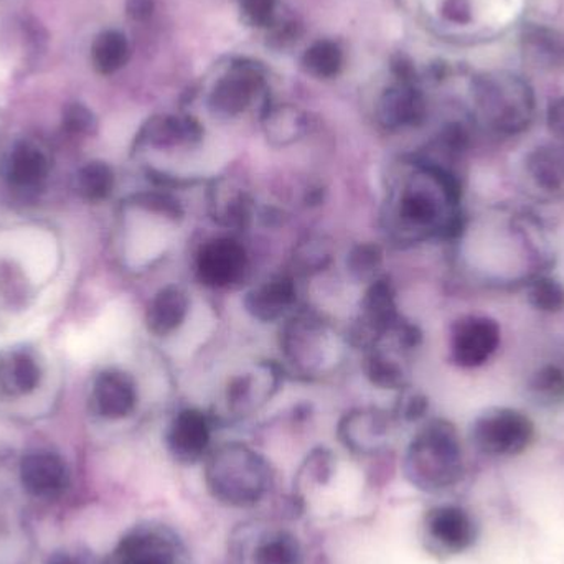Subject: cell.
<instances>
[{
	"mask_svg": "<svg viewBox=\"0 0 564 564\" xmlns=\"http://www.w3.org/2000/svg\"><path fill=\"white\" fill-rule=\"evenodd\" d=\"M394 227L413 241H457L467 227L463 184L453 169L423 159L394 195Z\"/></svg>",
	"mask_w": 564,
	"mask_h": 564,
	"instance_id": "obj_1",
	"label": "cell"
},
{
	"mask_svg": "<svg viewBox=\"0 0 564 564\" xmlns=\"http://www.w3.org/2000/svg\"><path fill=\"white\" fill-rule=\"evenodd\" d=\"M480 271L484 284L496 289L525 288L550 273L553 253L542 224L525 212H499L480 228Z\"/></svg>",
	"mask_w": 564,
	"mask_h": 564,
	"instance_id": "obj_2",
	"label": "cell"
},
{
	"mask_svg": "<svg viewBox=\"0 0 564 564\" xmlns=\"http://www.w3.org/2000/svg\"><path fill=\"white\" fill-rule=\"evenodd\" d=\"M204 479L210 496L231 509H251L263 502L274 484L270 460L248 444L227 443L204 460Z\"/></svg>",
	"mask_w": 564,
	"mask_h": 564,
	"instance_id": "obj_3",
	"label": "cell"
},
{
	"mask_svg": "<svg viewBox=\"0 0 564 564\" xmlns=\"http://www.w3.org/2000/svg\"><path fill=\"white\" fill-rule=\"evenodd\" d=\"M464 467L459 431L451 421L441 417L420 427L403 460L408 482L427 494L453 489L463 480Z\"/></svg>",
	"mask_w": 564,
	"mask_h": 564,
	"instance_id": "obj_4",
	"label": "cell"
},
{
	"mask_svg": "<svg viewBox=\"0 0 564 564\" xmlns=\"http://www.w3.org/2000/svg\"><path fill=\"white\" fill-rule=\"evenodd\" d=\"M473 99L480 124L499 138H517L535 121V91L517 73H482L474 79Z\"/></svg>",
	"mask_w": 564,
	"mask_h": 564,
	"instance_id": "obj_5",
	"label": "cell"
},
{
	"mask_svg": "<svg viewBox=\"0 0 564 564\" xmlns=\"http://www.w3.org/2000/svg\"><path fill=\"white\" fill-rule=\"evenodd\" d=\"M231 564H304L297 536L268 520H253L235 530L230 539Z\"/></svg>",
	"mask_w": 564,
	"mask_h": 564,
	"instance_id": "obj_6",
	"label": "cell"
},
{
	"mask_svg": "<svg viewBox=\"0 0 564 564\" xmlns=\"http://www.w3.org/2000/svg\"><path fill=\"white\" fill-rule=\"evenodd\" d=\"M535 437L532 417L517 408H489L470 426V443L489 457L520 456L532 446Z\"/></svg>",
	"mask_w": 564,
	"mask_h": 564,
	"instance_id": "obj_7",
	"label": "cell"
},
{
	"mask_svg": "<svg viewBox=\"0 0 564 564\" xmlns=\"http://www.w3.org/2000/svg\"><path fill=\"white\" fill-rule=\"evenodd\" d=\"M112 564H191V555L174 529L148 523L119 542L112 553Z\"/></svg>",
	"mask_w": 564,
	"mask_h": 564,
	"instance_id": "obj_8",
	"label": "cell"
},
{
	"mask_svg": "<svg viewBox=\"0 0 564 564\" xmlns=\"http://www.w3.org/2000/svg\"><path fill=\"white\" fill-rule=\"evenodd\" d=\"M330 330L314 315H294L281 330V350L285 360L304 373L322 370L332 360Z\"/></svg>",
	"mask_w": 564,
	"mask_h": 564,
	"instance_id": "obj_9",
	"label": "cell"
},
{
	"mask_svg": "<svg viewBox=\"0 0 564 564\" xmlns=\"http://www.w3.org/2000/svg\"><path fill=\"white\" fill-rule=\"evenodd\" d=\"M502 344V328L489 315H463L449 334V355L454 365L473 370L489 364Z\"/></svg>",
	"mask_w": 564,
	"mask_h": 564,
	"instance_id": "obj_10",
	"label": "cell"
},
{
	"mask_svg": "<svg viewBox=\"0 0 564 564\" xmlns=\"http://www.w3.org/2000/svg\"><path fill=\"white\" fill-rule=\"evenodd\" d=\"M247 248L234 237L212 238L202 245L195 258V274L200 284L228 289L247 276Z\"/></svg>",
	"mask_w": 564,
	"mask_h": 564,
	"instance_id": "obj_11",
	"label": "cell"
},
{
	"mask_svg": "<svg viewBox=\"0 0 564 564\" xmlns=\"http://www.w3.org/2000/svg\"><path fill=\"white\" fill-rule=\"evenodd\" d=\"M424 540L430 550L443 555H459L476 542L477 530L473 517L463 507L440 506L424 517Z\"/></svg>",
	"mask_w": 564,
	"mask_h": 564,
	"instance_id": "obj_12",
	"label": "cell"
},
{
	"mask_svg": "<svg viewBox=\"0 0 564 564\" xmlns=\"http://www.w3.org/2000/svg\"><path fill=\"white\" fill-rule=\"evenodd\" d=\"M169 453L177 463L192 466L212 451V421L197 408H185L172 417L165 433Z\"/></svg>",
	"mask_w": 564,
	"mask_h": 564,
	"instance_id": "obj_13",
	"label": "cell"
},
{
	"mask_svg": "<svg viewBox=\"0 0 564 564\" xmlns=\"http://www.w3.org/2000/svg\"><path fill=\"white\" fill-rule=\"evenodd\" d=\"M393 416L378 408H360L341 417L338 424L340 443L351 453L368 456L380 453L393 434Z\"/></svg>",
	"mask_w": 564,
	"mask_h": 564,
	"instance_id": "obj_14",
	"label": "cell"
},
{
	"mask_svg": "<svg viewBox=\"0 0 564 564\" xmlns=\"http://www.w3.org/2000/svg\"><path fill=\"white\" fill-rule=\"evenodd\" d=\"M523 182L532 197L542 202H564V144L536 145L523 161Z\"/></svg>",
	"mask_w": 564,
	"mask_h": 564,
	"instance_id": "obj_15",
	"label": "cell"
},
{
	"mask_svg": "<svg viewBox=\"0 0 564 564\" xmlns=\"http://www.w3.org/2000/svg\"><path fill=\"white\" fill-rule=\"evenodd\" d=\"M401 322L397 295L387 278H378L368 284L360 305V334L367 344L377 345L380 338L393 334Z\"/></svg>",
	"mask_w": 564,
	"mask_h": 564,
	"instance_id": "obj_16",
	"label": "cell"
},
{
	"mask_svg": "<svg viewBox=\"0 0 564 564\" xmlns=\"http://www.w3.org/2000/svg\"><path fill=\"white\" fill-rule=\"evenodd\" d=\"M263 76L254 66L238 65L221 76L210 95V108L217 115L235 118L243 115L257 98Z\"/></svg>",
	"mask_w": 564,
	"mask_h": 564,
	"instance_id": "obj_17",
	"label": "cell"
},
{
	"mask_svg": "<svg viewBox=\"0 0 564 564\" xmlns=\"http://www.w3.org/2000/svg\"><path fill=\"white\" fill-rule=\"evenodd\" d=\"M426 99L410 82L387 89L377 106L378 122L388 131L417 128L426 119Z\"/></svg>",
	"mask_w": 564,
	"mask_h": 564,
	"instance_id": "obj_18",
	"label": "cell"
},
{
	"mask_svg": "<svg viewBox=\"0 0 564 564\" xmlns=\"http://www.w3.org/2000/svg\"><path fill=\"white\" fill-rule=\"evenodd\" d=\"M23 489L40 499H55L65 492L69 474L62 457L53 453L26 454L20 463Z\"/></svg>",
	"mask_w": 564,
	"mask_h": 564,
	"instance_id": "obj_19",
	"label": "cell"
},
{
	"mask_svg": "<svg viewBox=\"0 0 564 564\" xmlns=\"http://www.w3.org/2000/svg\"><path fill=\"white\" fill-rule=\"evenodd\" d=\"M297 299L295 282L288 274L268 278L245 295L243 305L248 314L257 321L270 324L282 321L294 307Z\"/></svg>",
	"mask_w": 564,
	"mask_h": 564,
	"instance_id": "obj_20",
	"label": "cell"
},
{
	"mask_svg": "<svg viewBox=\"0 0 564 564\" xmlns=\"http://www.w3.org/2000/svg\"><path fill=\"white\" fill-rule=\"evenodd\" d=\"M96 411L106 420H124L134 413L138 388L131 375L119 370L102 371L95 381Z\"/></svg>",
	"mask_w": 564,
	"mask_h": 564,
	"instance_id": "obj_21",
	"label": "cell"
},
{
	"mask_svg": "<svg viewBox=\"0 0 564 564\" xmlns=\"http://www.w3.org/2000/svg\"><path fill=\"white\" fill-rule=\"evenodd\" d=\"M191 314V295L178 284L162 288L152 297L145 314L148 330L155 337H167L181 330Z\"/></svg>",
	"mask_w": 564,
	"mask_h": 564,
	"instance_id": "obj_22",
	"label": "cell"
},
{
	"mask_svg": "<svg viewBox=\"0 0 564 564\" xmlns=\"http://www.w3.org/2000/svg\"><path fill=\"white\" fill-rule=\"evenodd\" d=\"M523 59L540 72H564V32L546 25H530L523 30Z\"/></svg>",
	"mask_w": 564,
	"mask_h": 564,
	"instance_id": "obj_23",
	"label": "cell"
},
{
	"mask_svg": "<svg viewBox=\"0 0 564 564\" xmlns=\"http://www.w3.org/2000/svg\"><path fill=\"white\" fill-rule=\"evenodd\" d=\"M204 129L192 116H155L142 128L141 141L158 149L192 145L202 141Z\"/></svg>",
	"mask_w": 564,
	"mask_h": 564,
	"instance_id": "obj_24",
	"label": "cell"
},
{
	"mask_svg": "<svg viewBox=\"0 0 564 564\" xmlns=\"http://www.w3.org/2000/svg\"><path fill=\"white\" fill-rule=\"evenodd\" d=\"M527 393L536 406L545 410L564 408V357L543 360L527 381Z\"/></svg>",
	"mask_w": 564,
	"mask_h": 564,
	"instance_id": "obj_25",
	"label": "cell"
},
{
	"mask_svg": "<svg viewBox=\"0 0 564 564\" xmlns=\"http://www.w3.org/2000/svg\"><path fill=\"white\" fill-rule=\"evenodd\" d=\"M48 169L46 155L29 142H20L10 154L9 178L17 187H36L45 181Z\"/></svg>",
	"mask_w": 564,
	"mask_h": 564,
	"instance_id": "obj_26",
	"label": "cell"
},
{
	"mask_svg": "<svg viewBox=\"0 0 564 564\" xmlns=\"http://www.w3.org/2000/svg\"><path fill=\"white\" fill-rule=\"evenodd\" d=\"M271 373V368L267 367L263 373H243L235 377L227 388V403L228 408L235 414H247L257 408V401L267 400V394L263 391L267 388L264 384H278V381H270L267 383L264 378Z\"/></svg>",
	"mask_w": 564,
	"mask_h": 564,
	"instance_id": "obj_27",
	"label": "cell"
},
{
	"mask_svg": "<svg viewBox=\"0 0 564 564\" xmlns=\"http://www.w3.org/2000/svg\"><path fill=\"white\" fill-rule=\"evenodd\" d=\"M91 56L93 65L101 75H112L128 63V39L116 30L102 32L93 43Z\"/></svg>",
	"mask_w": 564,
	"mask_h": 564,
	"instance_id": "obj_28",
	"label": "cell"
},
{
	"mask_svg": "<svg viewBox=\"0 0 564 564\" xmlns=\"http://www.w3.org/2000/svg\"><path fill=\"white\" fill-rule=\"evenodd\" d=\"M40 367L29 354L12 355L0 370V380L10 393L29 394L40 384Z\"/></svg>",
	"mask_w": 564,
	"mask_h": 564,
	"instance_id": "obj_29",
	"label": "cell"
},
{
	"mask_svg": "<svg viewBox=\"0 0 564 564\" xmlns=\"http://www.w3.org/2000/svg\"><path fill=\"white\" fill-rule=\"evenodd\" d=\"M527 301L542 314H562L564 311V282L552 273L539 274L527 282Z\"/></svg>",
	"mask_w": 564,
	"mask_h": 564,
	"instance_id": "obj_30",
	"label": "cell"
},
{
	"mask_svg": "<svg viewBox=\"0 0 564 564\" xmlns=\"http://www.w3.org/2000/svg\"><path fill=\"white\" fill-rule=\"evenodd\" d=\"M302 66L315 78H335L344 68V53L340 46L330 40H321L305 50Z\"/></svg>",
	"mask_w": 564,
	"mask_h": 564,
	"instance_id": "obj_31",
	"label": "cell"
},
{
	"mask_svg": "<svg viewBox=\"0 0 564 564\" xmlns=\"http://www.w3.org/2000/svg\"><path fill=\"white\" fill-rule=\"evenodd\" d=\"M365 375L373 387L381 390H401L406 384V373L400 361L381 350H371L365 358Z\"/></svg>",
	"mask_w": 564,
	"mask_h": 564,
	"instance_id": "obj_32",
	"label": "cell"
},
{
	"mask_svg": "<svg viewBox=\"0 0 564 564\" xmlns=\"http://www.w3.org/2000/svg\"><path fill=\"white\" fill-rule=\"evenodd\" d=\"M268 139L274 145H291L297 142L305 132V118L292 108H278L268 112L264 122Z\"/></svg>",
	"mask_w": 564,
	"mask_h": 564,
	"instance_id": "obj_33",
	"label": "cell"
},
{
	"mask_svg": "<svg viewBox=\"0 0 564 564\" xmlns=\"http://www.w3.org/2000/svg\"><path fill=\"white\" fill-rule=\"evenodd\" d=\"M115 172L105 162H89L78 172V192L86 200H106L115 191Z\"/></svg>",
	"mask_w": 564,
	"mask_h": 564,
	"instance_id": "obj_34",
	"label": "cell"
},
{
	"mask_svg": "<svg viewBox=\"0 0 564 564\" xmlns=\"http://www.w3.org/2000/svg\"><path fill=\"white\" fill-rule=\"evenodd\" d=\"M383 267V251L375 243H358L348 251L347 271L351 280L370 284Z\"/></svg>",
	"mask_w": 564,
	"mask_h": 564,
	"instance_id": "obj_35",
	"label": "cell"
},
{
	"mask_svg": "<svg viewBox=\"0 0 564 564\" xmlns=\"http://www.w3.org/2000/svg\"><path fill=\"white\" fill-rule=\"evenodd\" d=\"M276 7L278 0H243L241 3L245 20L250 25L260 26V29L273 25Z\"/></svg>",
	"mask_w": 564,
	"mask_h": 564,
	"instance_id": "obj_36",
	"label": "cell"
},
{
	"mask_svg": "<svg viewBox=\"0 0 564 564\" xmlns=\"http://www.w3.org/2000/svg\"><path fill=\"white\" fill-rule=\"evenodd\" d=\"M63 126L72 134H89L95 131L96 119L83 105H69L63 112Z\"/></svg>",
	"mask_w": 564,
	"mask_h": 564,
	"instance_id": "obj_37",
	"label": "cell"
},
{
	"mask_svg": "<svg viewBox=\"0 0 564 564\" xmlns=\"http://www.w3.org/2000/svg\"><path fill=\"white\" fill-rule=\"evenodd\" d=\"M546 126L555 142L564 144V96L550 102L546 109Z\"/></svg>",
	"mask_w": 564,
	"mask_h": 564,
	"instance_id": "obj_38",
	"label": "cell"
},
{
	"mask_svg": "<svg viewBox=\"0 0 564 564\" xmlns=\"http://www.w3.org/2000/svg\"><path fill=\"white\" fill-rule=\"evenodd\" d=\"M427 411V400L421 394H414V397H410L404 403L403 410H401V416L408 421H416L421 420L424 416V413Z\"/></svg>",
	"mask_w": 564,
	"mask_h": 564,
	"instance_id": "obj_39",
	"label": "cell"
},
{
	"mask_svg": "<svg viewBox=\"0 0 564 564\" xmlns=\"http://www.w3.org/2000/svg\"><path fill=\"white\" fill-rule=\"evenodd\" d=\"M154 12L152 0H128V13L134 20H148Z\"/></svg>",
	"mask_w": 564,
	"mask_h": 564,
	"instance_id": "obj_40",
	"label": "cell"
},
{
	"mask_svg": "<svg viewBox=\"0 0 564 564\" xmlns=\"http://www.w3.org/2000/svg\"><path fill=\"white\" fill-rule=\"evenodd\" d=\"M446 15L454 22H467L469 7H467L466 0H449L446 6Z\"/></svg>",
	"mask_w": 564,
	"mask_h": 564,
	"instance_id": "obj_41",
	"label": "cell"
},
{
	"mask_svg": "<svg viewBox=\"0 0 564 564\" xmlns=\"http://www.w3.org/2000/svg\"><path fill=\"white\" fill-rule=\"evenodd\" d=\"M50 564H79L75 560L68 558V556H55Z\"/></svg>",
	"mask_w": 564,
	"mask_h": 564,
	"instance_id": "obj_42",
	"label": "cell"
}]
</instances>
